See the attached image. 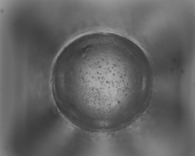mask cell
Instances as JSON below:
<instances>
[{
	"instance_id": "obj_1",
	"label": "cell",
	"mask_w": 195,
	"mask_h": 156,
	"mask_svg": "<svg viewBox=\"0 0 195 156\" xmlns=\"http://www.w3.org/2000/svg\"><path fill=\"white\" fill-rule=\"evenodd\" d=\"M52 80L68 116L106 126L131 111L148 76L141 57L130 43L100 35L68 45L56 61Z\"/></svg>"
}]
</instances>
